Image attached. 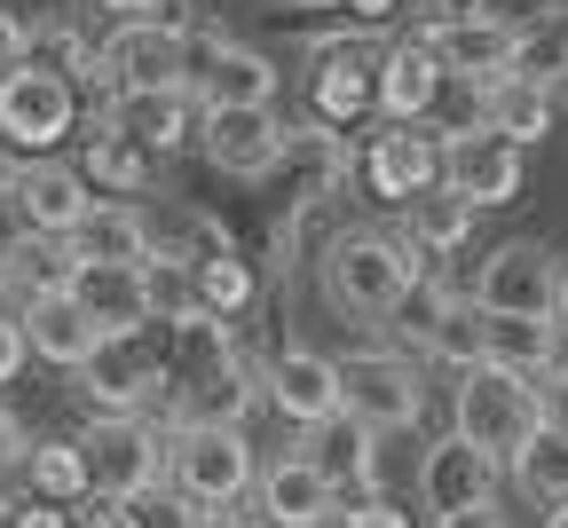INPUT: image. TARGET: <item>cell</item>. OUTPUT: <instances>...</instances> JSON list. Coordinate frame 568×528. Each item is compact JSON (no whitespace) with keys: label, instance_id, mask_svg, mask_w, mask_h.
I'll list each match as a JSON object with an SVG mask.
<instances>
[{"label":"cell","instance_id":"cell-1","mask_svg":"<svg viewBox=\"0 0 568 528\" xmlns=\"http://www.w3.org/2000/svg\"><path fill=\"white\" fill-rule=\"evenodd\" d=\"M426 284V261L410 253L403 230H339L324 245V299L347 324H395Z\"/></svg>","mask_w":568,"mask_h":528},{"label":"cell","instance_id":"cell-2","mask_svg":"<svg viewBox=\"0 0 568 528\" xmlns=\"http://www.w3.org/2000/svg\"><path fill=\"white\" fill-rule=\"evenodd\" d=\"M537 426H545V387L514 379V370H489V363H466L458 370V387H450V434L474 441L481 458L514 466Z\"/></svg>","mask_w":568,"mask_h":528},{"label":"cell","instance_id":"cell-3","mask_svg":"<svg viewBox=\"0 0 568 528\" xmlns=\"http://www.w3.org/2000/svg\"><path fill=\"white\" fill-rule=\"evenodd\" d=\"M166 481H174L190 505H205V512L245 505L253 481H261L245 426H174V434H166Z\"/></svg>","mask_w":568,"mask_h":528},{"label":"cell","instance_id":"cell-4","mask_svg":"<svg viewBox=\"0 0 568 528\" xmlns=\"http://www.w3.org/2000/svg\"><path fill=\"white\" fill-rule=\"evenodd\" d=\"M182 88L197 111H268L276 103V63L230 32H190L182 40Z\"/></svg>","mask_w":568,"mask_h":528},{"label":"cell","instance_id":"cell-5","mask_svg":"<svg viewBox=\"0 0 568 528\" xmlns=\"http://www.w3.org/2000/svg\"><path fill=\"white\" fill-rule=\"evenodd\" d=\"M560 284H568V261L537 237H514V245H489V261L474 268V308L481 316H537V324H560Z\"/></svg>","mask_w":568,"mask_h":528},{"label":"cell","instance_id":"cell-6","mask_svg":"<svg viewBox=\"0 0 568 528\" xmlns=\"http://www.w3.org/2000/svg\"><path fill=\"white\" fill-rule=\"evenodd\" d=\"M339 410L372 434H410L426 418V370L403 347H355L339 355Z\"/></svg>","mask_w":568,"mask_h":528},{"label":"cell","instance_id":"cell-7","mask_svg":"<svg viewBox=\"0 0 568 528\" xmlns=\"http://www.w3.org/2000/svg\"><path fill=\"white\" fill-rule=\"evenodd\" d=\"M80 126V88L55 80L48 63H24L0 80V150H24V159H55V142Z\"/></svg>","mask_w":568,"mask_h":528},{"label":"cell","instance_id":"cell-8","mask_svg":"<svg viewBox=\"0 0 568 528\" xmlns=\"http://www.w3.org/2000/svg\"><path fill=\"white\" fill-rule=\"evenodd\" d=\"M308 111L324 134H347L379 119V48H364L355 32L316 40V71H308Z\"/></svg>","mask_w":568,"mask_h":528},{"label":"cell","instance_id":"cell-9","mask_svg":"<svg viewBox=\"0 0 568 528\" xmlns=\"http://www.w3.org/2000/svg\"><path fill=\"white\" fill-rule=\"evenodd\" d=\"M88 449V474H95V497H142V489H159L166 481V426L151 418H88L80 434Z\"/></svg>","mask_w":568,"mask_h":528},{"label":"cell","instance_id":"cell-10","mask_svg":"<svg viewBox=\"0 0 568 528\" xmlns=\"http://www.w3.org/2000/svg\"><path fill=\"white\" fill-rule=\"evenodd\" d=\"M166 387H174V370L159 347H142L134 339H103V355L80 370V395L95 418H142V410H166Z\"/></svg>","mask_w":568,"mask_h":528},{"label":"cell","instance_id":"cell-11","mask_svg":"<svg viewBox=\"0 0 568 528\" xmlns=\"http://www.w3.org/2000/svg\"><path fill=\"white\" fill-rule=\"evenodd\" d=\"M197 150H205V166L230 174V182H268L284 159H293V126L276 119V103L268 111H205Z\"/></svg>","mask_w":568,"mask_h":528},{"label":"cell","instance_id":"cell-12","mask_svg":"<svg viewBox=\"0 0 568 528\" xmlns=\"http://www.w3.org/2000/svg\"><path fill=\"white\" fill-rule=\"evenodd\" d=\"M0 205L17 213L24 237H80V221L95 213V190H88L80 166H63V159H24Z\"/></svg>","mask_w":568,"mask_h":528},{"label":"cell","instance_id":"cell-13","mask_svg":"<svg viewBox=\"0 0 568 528\" xmlns=\"http://www.w3.org/2000/svg\"><path fill=\"white\" fill-rule=\"evenodd\" d=\"M182 40H190V24H159V17L111 24V40H103V88L111 95H166V88H182Z\"/></svg>","mask_w":568,"mask_h":528},{"label":"cell","instance_id":"cell-14","mask_svg":"<svg viewBox=\"0 0 568 528\" xmlns=\"http://www.w3.org/2000/svg\"><path fill=\"white\" fill-rule=\"evenodd\" d=\"M521 182H529V159H521V142H506V134H458V142H443V190L450 197H466L474 213H489V205H514L521 197Z\"/></svg>","mask_w":568,"mask_h":528},{"label":"cell","instance_id":"cell-15","mask_svg":"<svg viewBox=\"0 0 568 528\" xmlns=\"http://www.w3.org/2000/svg\"><path fill=\"white\" fill-rule=\"evenodd\" d=\"M253 512H261V528H339L347 497L301 458V449H284V458H268L261 481H253Z\"/></svg>","mask_w":568,"mask_h":528},{"label":"cell","instance_id":"cell-16","mask_svg":"<svg viewBox=\"0 0 568 528\" xmlns=\"http://www.w3.org/2000/svg\"><path fill=\"white\" fill-rule=\"evenodd\" d=\"M364 190L387 205H410L426 190H443V134L435 126H379L364 142Z\"/></svg>","mask_w":568,"mask_h":528},{"label":"cell","instance_id":"cell-17","mask_svg":"<svg viewBox=\"0 0 568 528\" xmlns=\"http://www.w3.org/2000/svg\"><path fill=\"white\" fill-rule=\"evenodd\" d=\"M261 395L293 418L301 434H316L324 418H339V355L324 347H276L261 370Z\"/></svg>","mask_w":568,"mask_h":528},{"label":"cell","instance_id":"cell-18","mask_svg":"<svg viewBox=\"0 0 568 528\" xmlns=\"http://www.w3.org/2000/svg\"><path fill=\"white\" fill-rule=\"evenodd\" d=\"M418 497L435 520L450 512H474V505H497V458H481L474 441L443 434V441H426V458H418Z\"/></svg>","mask_w":568,"mask_h":528},{"label":"cell","instance_id":"cell-19","mask_svg":"<svg viewBox=\"0 0 568 528\" xmlns=\"http://www.w3.org/2000/svg\"><path fill=\"white\" fill-rule=\"evenodd\" d=\"M514 24H497V17H450L443 32H426L418 48L426 55H435L443 63V80H474V88H497V80H506V71H514Z\"/></svg>","mask_w":568,"mask_h":528},{"label":"cell","instance_id":"cell-20","mask_svg":"<svg viewBox=\"0 0 568 528\" xmlns=\"http://www.w3.org/2000/svg\"><path fill=\"white\" fill-rule=\"evenodd\" d=\"M197 103H190V88H166V95H111L103 103V126L111 134H126L134 150H151V159L166 166V159H182V150L197 142Z\"/></svg>","mask_w":568,"mask_h":528},{"label":"cell","instance_id":"cell-21","mask_svg":"<svg viewBox=\"0 0 568 528\" xmlns=\"http://www.w3.org/2000/svg\"><path fill=\"white\" fill-rule=\"evenodd\" d=\"M17 324H24V347H32V363H48V370H80L103 355V332L80 316V299L71 292H48V299H24L17 308Z\"/></svg>","mask_w":568,"mask_h":528},{"label":"cell","instance_id":"cell-22","mask_svg":"<svg viewBox=\"0 0 568 528\" xmlns=\"http://www.w3.org/2000/svg\"><path fill=\"white\" fill-rule=\"evenodd\" d=\"M301 458L339 489V497H379V434L364 418H324L316 434H301Z\"/></svg>","mask_w":568,"mask_h":528},{"label":"cell","instance_id":"cell-23","mask_svg":"<svg viewBox=\"0 0 568 528\" xmlns=\"http://www.w3.org/2000/svg\"><path fill=\"white\" fill-rule=\"evenodd\" d=\"M443 103V63L418 40L379 48V126H426Z\"/></svg>","mask_w":568,"mask_h":528},{"label":"cell","instance_id":"cell-24","mask_svg":"<svg viewBox=\"0 0 568 528\" xmlns=\"http://www.w3.org/2000/svg\"><path fill=\"white\" fill-rule=\"evenodd\" d=\"M71 299H80V316H88L103 339H134V332H151V308H142V268L80 261V276H71Z\"/></svg>","mask_w":568,"mask_h":528},{"label":"cell","instance_id":"cell-25","mask_svg":"<svg viewBox=\"0 0 568 528\" xmlns=\"http://www.w3.org/2000/svg\"><path fill=\"white\" fill-rule=\"evenodd\" d=\"M481 316V308H474ZM481 363L489 370H514V379L545 387L560 370V324H537V316H481Z\"/></svg>","mask_w":568,"mask_h":528},{"label":"cell","instance_id":"cell-26","mask_svg":"<svg viewBox=\"0 0 568 528\" xmlns=\"http://www.w3.org/2000/svg\"><path fill=\"white\" fill-rule=\"evenodd\" d=\"M24 497H32V505H55V512L88 505V497H95L88 449H80V441H63V434L32 441V449H24Z\"/></svg>","mask_w":568,"mask_h":528},{"label":"cell","instance_id":"cell-27","mask_svg":"<svg viewBox=\"0 0 568 528\" xmlns=\"http://www.w3.org/2000/svg\"><path fill=\"white\" fill-rule=\"evenodd\" d=\"M80 174H88V190H111L119 205H134V197H151V190H159V159H151V150H134L126 134H111L103 119H95V134H88Z\"/></svg>","mask_w":568,"mask_h":528},{"label":"cell","instance_id":"cell-28","mask_svg":"<svg viewBox=\"0 0 568 528\" xmlns=\"http://www.w3.org/2000/svg\"><path fill=\"white\" fill-rule=\"evenodd\" d=\"M80 261H119V268H142L151 261V213L142 205H119V197H95V213L80 221Z\"/></svg>","mask_w":568,"mask_h":528},{"label":"cell","instance_id":"cell-29","mask_svg":"<svg viewBox=\"0 0 568 528\" xmlns=\"http://www.w3.org/2000/svg\"><path fill=\"white\" fill-rule=\"evenodd\" d=\"M403 237H410L418 261H450V253L474 237V205L450 197V190H426V197L403 205Z\"/></svg>","mask_w":568,"mask_h":528},{"label":"cell","instance_id":"cell-30","mask_svg":"<svg viewBox=\"0 0 568 528\" xmlns=\"http://www.w3.org/2000/svg\"><path fill=\"white\" fill-rule=\"evenodd\" d=\"M0 253H9V284H17L24 299L71 292V276H80V245H71V237H24V230H17Z\"/></svg>","mask_w":568,"mask_h":528},{"label":"cell","instance_id":"cell-31","mask_svg":"<svg viewBox=\"0 0 568 528\" xmlns=\"http://www.w3.org/2000/svg\"><path fill=\"white\" fill-rule=\"evenodd\" d=\"M142 308H151V324H166V332L197 324L205 316L197 308V268L174 261V253H151V261H142Z\"/></svg>","mask_w":568,"mask_h":528},{"label":"cell","instance_id":"cell-32","mask_svg":"<svg viewBox=\"0 0 568 528\" xmlns=\"http://www.w3.org/2000/svg\"><path fill=\"white\" fill-rule=\"evenodd\" d=\"M514 489L545 512H568V434H552V426L529 434V449L514 458Z\"/></svg>","mask_w":568,"mask_h":528},{"label":"cell","instance_id":"cell-33","mask_svg":"<svg viewBox=\"0 0 568 528\" xmlns=\"http://www.w3.org/2000/svg\"><path fill=\"white\" fill-rule=\"evenodd\" d=\"M489 134H506V142H545L552 134V95L529 88V80H497L489 88Z\"/></svg>","mask_w":568,"mask_h":528},{"label":"cell","instance_id":"cell-34","mask_svg":"<svg viewBox=\"0 0 568 528\" xmlns=\"http://www.w3.org/2000/svg\"><path fill=\"white\" fill-rule=\"evenodd\" d=\"M253 261H237V253H213V261H197V308L213 316V324H230V316H245L253 308Z\"/></svg>","mask_w":568,"mask_h":528},{"label":"cell","instance_id":"cell-35","mask_svg":"<svg viewBox=\"0 0 568 528\" xmlns=\"http://www.w3.org/2000/svg\"><path fill=\"white\" fill-rule=\"evenodd\" d=\"M506 80H529V88H545V95L568 88V32H560V17L514 40V71H506Z\"/></svg>","mask_w":568,"mask_h":528},{"label":"cell","instance_id":"cell-36","mask_svg":"<svg viewBox=\"0 0 568 528\" xmlns=\"http://www.w3.org/2000/svg\"><path fill=\"white\" fill-rule=\"evenodd\" d=\"M435 126L443 142H458V134H481L489 126V88H474V80H443V103H435Z\"/></svg>","mask_w":568,"mask_h":528},{"label":"cell","instance_id":"cell-37","mask_svg":"<svg viewBox=\"0 0 568 528\" xmlns=\"http://www.w3.org/2000/svg\"><path fill=\"white\" fill-rule=\"evenodd\" d=\"M126 520H134V528H205V505H190L174 481H159V489L126 497Z\"/></svg>","mask_w":568,"mask_h":528},{"label":"cell","instance_id":"cell-38","mask_svg":"<svg viewBox=\"0 0 568 528\" xmlns=\"http://www.w3.org/2000/svg\"><path fill=\"white\" fill-rule=\"evenodd\" d=\"M339 528H418V520H410V512L379 489V497H355V505L339 512Z\"/></svg>","mask_w":568,"mask_h":528},{"label":"cell","instance_id":"cell-39","mask_svg":"<svg viewBox=\"0 0 568 528\" xmlns=\"http://www.w3.org/2000/svg\"><path fill=\"white\" fill-rule=\"evenodd\" d=\"M24 63H32V24H24L17 9H0V80L24 71Z\"/></svg>","mask_w":568,"mask_h":528},{"label":"cell","instance_id":"cell-40","mask_svg":"<svg viewBox=\"0 0 568 528\" xmlns=\"http://www.w3.org/2000/svg\"><path fill=\"white\" fill-rule=\"evenodd\" d=\"M88 9H103V17H119V24H142V17L182 24V0H88Z\"/></svg>","mask_w":568,"mask_h":528},{"label":"cell","instance_id":"cell-41","mask_svg":"<svg viewBox=\"0 0 568 528\" xmlns=\"http://www.w3.org/2000/svg\"><path fill=\"white\" fill-rule=\"evenodd\" d=\"M24 363H32L24 324H17V316H0V387H17V379H24Z\"/></svg>","mask_w":568,"mask_h":528},{"label":"cell","instance_id":"cell-42","mask_svg":"<svg viewBox=\"0 0 568 528\" xmlns=\"http://www.w3.org/2000/svg\"><path fill=\"white\" fill-rule=\"evenodd\" d=\"M24 449H32V434L9 418V403H0V481H17V474H24Z\"/></svg>","mask_w":568,"mask_h":528},{"label":"cell","instance_id":"cell-43","mask_svg":"<svg viewBox=\"0 0 568 528\" xmlns=\"http://www.w3.org/2000/svg\"><path fill=\"white\" fill-rule=\"evenodd\" d=\"M80 528H134V520H126L119 497H88V505H80Z\"/></svg>","mask_w":568,"mask_h":528},{"label":"cell","instance_id":"cell-44","mask_svg":"<svg viewBox=\"0 0 568 528\" xmlns=\"http://www.w3.org/2000/svg\"><path fill=\"white\" fill-rule=\"evenodd\" d=\"M545 426L568 434V370H552V379H545Z\"/></svg>","mask_w":568,"mask_h":528},{"label":"cell","instance_id":"cell-45","mask_svg":"<svg viewBox=\"0 0 568 528\" xmlns=\"http://www.w3.org/2000/svg\"><path fill=\"white\" fill-rule=\"evenodd\" d=\"M339 9L355 17V24H387V17H403L410 0H339Z\"/></svg>","mask_w":568,"mask_h":528},{"label":"cell","instance_id":"cell-46","mask_svg":"<svg viewBox=\"0 0 568 528\" xmlns=\"http://www.w3.org/2000/svg\"><path fill=\"white\" fill-rule=\"evenodd\" d=\"M9 528H80V520H71V512H55V505H24Z\"/></svg>","mask_w":568,"mask_h":528},{"label":"cell","instance_id":"cell-47","mask_svg":"<svg viewBox=\"0 0 568 528\" xmlns=\"http://www.w3.org/2000/svg\"><path fill=\"white\" fill-rule=\"evenodd\" d=\"M435 528H506V512H497V505H474V512H450V520H435Z\"/></svg>","mask_w":568,"mask_h":528},{"label":"cell","instance_id":"cell-48","mask_svg":"<svg viewBox=\"0 0 568 528\" xmlns=\"http://www.w3.org/2000/svg\"><path fill=\"white\" fill-rule=\"evenodd\" d=\"M205 528H261V512H245V505H230V512H205Z\"/></svg>","mask_w":568,"mask_h":528},{"label":"cell","instance_id":"cell-49","mask_svg":"<svg viewBox=\"0 0 568 528\" xmlns=\"http://www.w3.org/2000/svg\"><path fill=\"white\" fill-rule=\"evenodd\" d=\"M9 292H17V284H9V253H0V316H9Z\"/></svg>","mask_w":568,"mask_h":528},{"label":"cell","instance_id":"cell-50","mask_svg":"<svg viewBox=\"0 0 568 528\" xmlns=\"http://www.w3.org/2000/svg\"><path fill=\"white\" fill-rule=\"evenodd\" d=\"M9 182H17V159H9V150H0V197H9Z\"/></svg>","mask_w":568,"mask_h":528},{"label":"cell","instance_id":"cell-51","mask_svg":"<svg viewBox=\"0 0 568 528\" xmlns=\"http://www.w3.org/2000/svg\"><path fill=\"white\" fill-rule=\"evenodd\" d=\"M560 332H568V284H560Z\"/></svg>","mask_w":568,"mask_h":528},{"label":"cell","instance_id":"cell-52","mask_svg":"<svg viewBox=\"0 0 568 528\" xmlns=\"http://www.w3.org/2000/svg\"><path fill=\"white\" fill-rule=\"evenodd\" d=\"M545 9H552V17H568V0H545Z\"/></svg>","mask_w":568,"mask_h":528},{"label":"cell","instance_id":"cell-53","mask_svg":"<svg viewBox=\"0 0 568 528\" xmlns=\"http://www.w3.org/2000/svg\"><path fill=\"white\" fill-rule=\"evenodd\" d=\"M545 528H568V512H552V520H545Z\"/></svg>","mask_w":568,"mask_h":528},{"label":"cell","instance_id":"cell-54","mask_svg":"<svg viewBox=\"0 0 568 528\" xmlns=\"http://www.w3.org/2000/svg\"><path fill=\"white\" fill-rule=\"evenodd\" d=\"M560 32H568V17H560Z\"/></svg>","mask_w":568,"mask_h":528}]
</instances>
